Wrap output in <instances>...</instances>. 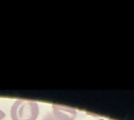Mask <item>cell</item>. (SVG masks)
Segmentation results:
<instances>
[{"label": "cell", "mask_w": 134, "mask_h": 120, "mask_svg": "<svg viewBox=\"0 0 134 120\" xmlns=\"http://www.w3.org/2000/svg\"><path fill=\"white\" fill-rule=\"evenodd\" d=\"M110 120H111V119H110Z\"/></svg>", "instance_id": "cell-5"}, {"label": "cell", "mask_w": 134, "mask_h": 120, "mask_svg": "<svg viewBox=\"0 0 134 120\" xmlns=\"http://www.w3.org/2000/svg\"><path fill=\"white\" fill-rule=\"evenodd\" d=\"M4 117H5V114L4 112L0 109V120H3Z\"/></svg>", "instance_id": "cell-4"}, {"label": "cell", "mask_w": 134, "mask_h": 120, "mask_svg": "<svg viewBox=\"0 0 134 120\" xmlns=\"http://www.w3.org/2000/svg\"><path fill=\"white\" fill-rule=\"evenodd\" d=\"M53 115L57 120H74L76 111L71 107L53 104Z\"/></svg>", "instance_id": "cell-2"}, {"label": "cell", "mask_w": 134, "mask_h": 120, "mask_svg": "<svg viewBox=\"0 0 134 120\" xmlns=\"http://www.w3.org/2000/svg\"><path fill=\"white\" fill-rule=\"evenodd\" d=\"M42 120H57V119H56V118L54 117V115H53V114L49 112V113L47 114L44 117L43 119Z\"/></svg>", "instance_id": "cell-3"}, {"label": "cell", "mask_w": 134, "mask_h": 120, "mask_svg": "<svg viewBox=\"0 0 134 120\" xmlns=\"http://www.w3.org/2000/svg\"><path fill=\"white\" fill-rule=\"evenodd\" d=\"M38 113V103L27 100H17L10 109L12 120H36Z\"/></svg>", "instance_id": "cell-1"}]
</instances>
